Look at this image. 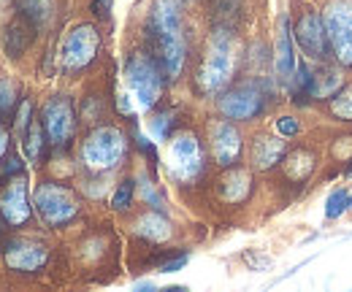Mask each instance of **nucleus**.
<instances>
[{
    "label": "nucleus",
    "mask_w": 352,
    "mask_h": 292,
    "mask_svg": "<svg viewBox=\"0 0 352 292\" xmlns=\"http://www.w3.org/2000/svg\"><path fill=\"white\" fill-rule=\"evenodd\" d=\"M146 38L152 43V54L160 63L166 79L176 82L187 57L182 33V0H155L146 19Z\"/></svg>",
    "instance_id": "nucleus-1"
},
{
    "label": "nucleus",
    "mask_w": 352,
    "mask_h": 292,
    "mask_svg": "<svg viewBox=\"0 0 352 292\" xmlns=\"http://www.w3.org/2000/svg\"><path fill=\"white\" fill-rule=\"evenodd\" d=\"M163 68L146 52H133L125 63V82L141 111H149L163 95Z\"/></svg>",
    "instance_id": "nucleus-2"
},
{
    "label": "nucleus",
    "mask_w": 352,
    "mask_h": 292,
    "mask_svg": "<svg viewBox=\"0 0 352 292\" xmlns=\"http://www.w3.org/2000/svg\"><path fill=\"white\" fill-rule=\"evenodd\" d=\"M128 157V135L120 127H95L82 144V163L89 170H111Z\"/></svg>",
    "instance_id": "nucleus-3"
},
{
    "label": "nucleus",
    "mask_w": 352,
    "mask_h": 292,
    "mask_svg": "<svg viewBox=\"0 0 352 292\" xmlns=\"http://www.w3.org/2000/svg\"><path fill=\"white\" fill-rule=\"evenodd\" d=\"M233 63H236V54H233L230 27H217L212 41H209V52H206V60L201 65V74H198L201 89L209 95L220 92L233 76Z\"/></svg>",
    "instance_id": "nucleus-4"
},
{
    "label": "nucleus",
    "mask_w": 352,
    "mask_h": 292,
    "mask_svg": "<svg viewBox=\"0 0 352 292\" xmlns=\"http://www.w3.org/2000/svg\"><path fill=\"white\" fill-rule=\"evenodd\" d=\"M33 206L38 211L41 222L49 227H63L79 216V198L71 187H63L57 181H41L33 192Z\"/></svg>",
    "instance_id": "nucleus-5"
},
{
    "label": "nucleus",
    "mask_w": 352,
    "mask_h": 292,
    "mask_svg": "<svg viewBox=\"0 0 352 292\" xmlns=\"http://www.w3.org/2000/svg\"><path fill=\"white\" fill-rule=\"evenodd\" d=\"M166 166L171 179L179 184H192L204 173V149L195 133H176L168 144Z\"/></svg>",
    "instance_id": "nucleus-6"
},
{
    "label": "nucleus",
    "mask_w": 352,
    "mask_h": 292,
    "mask_svg": "<svg viewBox=\"0 0 352 292\" xmlns=\"http://www.w3.org/2000/svg\"><path fill=\"white\" fill-rule=\"evenodd\" d=\"M100 52V33L95 25H76L68 30V36L63 38L60 46V68L65 74H79L85 71L89 63L98 57Z\"/></svg>",
    "instance_id": "nucleus-7"
},
{
    "label": "nucleus",
    "mask_w": 352,
    "mask_h": 292,
    "mask_svg": "<svg viewBox=\"0 0 352 292\" xmlns=\"http://www.w3.org/2000/svg\"><path fill=\"white\" fill-rule=\"evenodd\" d=\"M322 22L336 63L352 68V0H331L322 11Z\"/></svg>",
    "instance_id": "nucleus-8"
},
{
    "label": "nucleus",
    "mask_w": 352,
    "mask_h": 292,
    "mask_svg": "<svg viewBox=\"0 0 352 292\" xmlns=\"http://www.w3.org/2000/svg\"><path fill=\"white\" fill-rule=\"evenodd\" d=\"M41 125L52 146H68L76 133V114L68 95H52L41 106Z\"/></svg>",
    "instance_id": "nucleus-9"
},
{
    "label": "nucleus",
    "mask_w": 352,
    "mask_h": 292,
    "mask_svg": "<svg viewBox=\"0 0 352 292\" xmlns=\"http://www.w3.org/2000/svg\"><path fill=\"white\" fill-rule=\"evenodd\" d=\"M3 260L16 273H36V271L44 268L46 260H49V247L36 241V238L14 236V238L3 241Z\"/></svg>",
    "instance_id": "nucleus-10"
},
{
    "label": "nucleus",
    "mask_w": 352,
    "mask_h": 292,
    "mask_svg": "<svg viewBox=\"0 0 352 292\" xmlns=\"http://www.w3.org/2000/svg\"><path fill=\"white\" fill-rule=\"evenodd\" d=\"M263 109H265V98L255 84L233 87V89H228L220 98V114L225 120H233V122L255 120V117L263 114Z\"/></svg>",
    "instance_id": "nucleus-11"
},
{
    "label": "nucleus",
    "mask_w": 352,
    "mask_h": 292,
    "mask_svg": "<svg viewBox=\"0 0 352 292\" xmlns=\"http://www.w3.org/2000/svg\"><path fill=\"white\" fill-rule=\"evenodd\" d=\"M0 214L6 219V225L11 227H22L30 222L33 206H30V195H28V179L25 173L8 179V184L0 190Z\"/></svg>",
    "instance_id": "nucleus-12"
},
{
    "label": "nucleus",
    "mask_w": 352,
    "mask_h": 292,
    "mask_svg": "<svg viewBox=\"0 0 352 292\" xmlns=\"http://www.w3.org/2000/svg\"><path fill=\"white\" fill-rule=\"evenodd\" d=\"M296 41L309 60H322L331 52V41L325 33V22L317 11L307 8L296 22Z\"/></svg>",
    "instance_id": "nucleus-13"
},
{
    "label": "nucleus",
    "mask_w": 352,
    "mask_h": 292,
    "mask_svg": "<svg viewBox=\"0 0 352 292\" xmlns=\"http://www.w3.org/2000/svg\"><path fill=\"white\" fill-rule=\"evenodd\" d=\"M244 152V141L239 127L233 125V120H220L217 125L212 127V155L214 163L220 168H233L239 163Z\"/></svg>",
    "instance_id": "nucleus-14"
},
{
    "label": "nucleus",
    "mask_w": 352,
    "mask_h": 292,
    "mask_svg": "<svg viewBox=\"0 0 352 292\" xmlns=\"http://www.w3.org/2000/svg\"><path fill=\"white\" fill-rule=\"evenodd\" d=\"M276 74L279 79L290 82L296 76V68H298V60H296V46H293V27H290V16H282L279 19V30H276Z\"/></svg>",
    "instance_id": "nucleus-15"
},
{
    "label": "nucleus",
    "mask_w": 352,
    "mask_h": 292,
    "mask_svg": "<svg viewBox=\"0 0 352 292\" xmlns=\"http://www.w3.org/2000/svg\"><path fill=\"white\" fill-rule=\"evenodd\" d=\"M250 160H252V168L258 170H268L276 163L285 160V141L282 135H258L252 141V149H250Z\"/></svg>",
    "instance_id": "nucleus-16"
},
{
    "label": "nucleus",
    "mask_w": 352,
    "mask_h": 292,
    "mask_svg": "<svg viewBox=\"0 0 352 292\" xmlns=\"http://www.w3.org/2000/svg\"><path fill=\"white\" fill-rule=\"evenodd\" d=\"M36 25L33 22H28L22 14H16V19L6 27V54L8 57H22L28 49H30V43L36 38Z\"/></svg>",
    "instance_id": "nucleus-17"
},
{
    "label": "nucleus",
    "mask_w": 352,
    "mask_h": 292,
    "mask_svg": "<svg viewBox=\"0 0 352 292\" xmlns=\"http://www.w3.org/2000/svg\"><path fill=\"white\" fill-rule=\"evenodd\" d=\"M252 192V176L244 168H230L220 179V198L225 203H244Z\"/></svg>",
    "instance_id": "nucleus-18"
},
{
    "label": "nucleus",
    "mask_w": 352,
    "mask_h": 292,
    "mask_svg": "<svg viewBox=\"0 0 352 292\" xmlns=\"http://www.w3.org/2000/svg\"><path fill=\"white\" fill-rule=\"evenodd\" d=\"M135 233H138L141 238H146V241L160 244V241H168V238H171V222L166 219V214L160 209H152V211H146L144 216H138Z\"/></svg>",
    "instance_id": "nucleus-19"
},
{
    "label": "nucleus",
    "mask_w": 352,
    "mask_h": 292,
    "mask_svg": "<svg viewBox=\"0 0 352 292\" xmlns=\"http://www.w3.org/2000/svg\"><path fill=\"white\" fill-rule=\"evenodd\" d=\"M339 89H342V76L336 68H317L309 76L307 98H331Z\"/></svg>",
    "instance_id": "nucleus-20"
},
{
    "label": "nucleus",
    "mask_w": 352,
    "mask_h": 292,
    "mask_svg": "<svg viewBox=\"0 0 352 292\" xmlns=\"http://www.w3.org/2000/svg\"><path fill=\"white\" fill-rule=\"evenodd\" d=\"M22 138V152H25V160L28 163H38L41 160V155H44V146H46V130L41 125V120L36 122H30V125L25 127V133L19 135Z\"/></svg>",
    "instance_id": "nucleus-21"
},
{
    "label": "nucleus",
    "mask_w": 352,
    "mask_h": 292,
    "mask_svg": "<svg viewBox=\"0 0 352 292\" xmlns=\"http://www.w3.org/2000/svg\"><path fill=\"white\" fill-rule=\"evenodd\" d=\"M16 14H22L36 27H44L54 14V3L52 0H16Z\"/></svg>",
    "instance_id": "nucleus-22"
},
{
    "label": "nucleus",
    "mask_w": 352,
    "mask_h": 292,
    "mask_svg": "<svg viewBox=\"0 0 352 292\" xmlns=\"http://www.w3.org/2000/svg\"><path fill=\"white\" fill-rule=\"evenodd\" d=\"M314 163H317L314 152H309V149H296V152H290V155L285 157V170H287V176H290L293 181H304L309 173L314 170Z\"/></svg>",
    "instance_id": "nucleus-23"
},
{
    "label": "nucleus",
    "mask_w": 352,
    "mask_h": 292,
    "mask_svg": "<svg viewBox=\"0 0 352 292\" xmlns=\"http://www.w3.org/2000/svg\"><path fill=\"white\" fill-rule=\"evenodd\" d=\"M331 111H333V117L352 122V84L342 87L336 95H331Z\"/></svg>",
    "instance_id": "nucleus-24"
},
{
    "label": "nucleus",
    "mask_w": 352,
    "mask_h": 292,
    "mask_svg": "<svg viewBox=\"0 0 352 292\" xmlns=\"http://www.w3.org/2000/svg\"><path fill=\"white\" fill-rule=\"evenodd\" d=\"M14 109H16V87L11 79L0 76V122L8 120L14 114Z\"/></svg>",
    "instance_id": "nucleus-25"
},
{
    "label": "nucleus",
    "mask_w": 352,
    "mask_h": 292,
    "mask_svg": "<svg viewBox=\"0 0 352 292\" xmlns=\"http://www.w3.org/2000/svg\"><path fill=\"white\" fill-rule=\"evenodd\" d=\"M133 195H135V181L125 179L117 184V190L111 192V209L114 211H128L133 206Z\"/></svg>",
    "instance_id": "nucleus-26"
},
{
    "label": "nucleus",
    "mask_w": 352,
    "mask_h": 292,
    "mask_svg": "<svg viewBox=\"0 0 352 292\" xmlns=\"http://www.w3.org/2000/svg\"><path fill=\"white\" fill-rule=\"evenodd\" d=\"M347 209H350V192H347L344 187L333 190V192L328 195V201H325V216H328V219H339Z\"/></svg>",
    "instance_id": "nucleus-27"
},
{
    "label": "nucleus",
    "mask_w": 352,
    "mask_h": 292,
    "mask_svg": "<svg viewBox=\"0 0 352 292\" xmlns=\"http://www.w3.org/2000/svg\"><path fill=\"white\" fill-rule=\"evenodd\" d=\"M241 8V0H214V19L220 27H230V16H236Z\"/></svg>",
    "instance_id": "nucleus-28"
},
{
    "label": "nucleus",
    "mask_w": 352,
    "mask_h": 292,
    "mask_svg": "<svg viewBox=\"0 0 352 292\" xmlns=\"http://www.w3.org/2000/svg\"><path fill=\"white\" fill-rule=\"evenodd\" d=\"M19 173H25V160L16 155V152H6V157L0 160V179H14V176H19Z\"/></svg>",
    "instance_id": "nucleus-29"
},
{
    "label": "nucleus",
    "mask_w": 352,
    "mask_h": 292,
    "mask_svg": "<svg viewBox=\"0 0 352 292\" xmlns=\"http://www.w3.org/2000/svg\"><path fill=\"white\" fill-rule=\"evenodd\" d=\"M171 125H174V114L171 111H160L155 120H152V135L157 141H166L171 135Z\"/></svg>",
    "instance_id": "nucleus-30"
},
{
    "label": "nucleus",
    "mask_w": 352,
    "mask_h": 292,
    "mask_svg": "<svg viewBox=\"0 0 352 292\" xmlns=\"http://www.w3.org/2000/svg\"><path fill=\"white\" fill-rule=\"evenodd\" d=\"M33 122V103L25 98L22 103H19V109H16V122H14V133L16 135H22L25 133V127Z\"/></svg>",
    "instance_id": "nucleus-31"
},
{
    "label": "nucleus",
    "mask_w": 352,
    "mask_h": 292,
    "mask_svg": "<svg viewBox=\"0 0 352 292\" xmlns=\"http://www.w3.org/2000/svg\"><path fill=\"white\" fill-rule=\"evenodd\" d=\"M276 130H279L282 138H293V135L301 133V122H298L296 117H279V120H276Z\"/></svg>",
    "instance_id": "nucleus-32"
},
{
    "label": "nucleus",
    "mask_w": 352,
    "mask_h": 292,
    "mask_svg": "<svg viewBox=\"0 0 352 292\" xmlns=\"http://www.w3.org/2000/svg\"><path fill=\"white\" fill-rule=\"evenodd\" d=\"M187 260H190V254H187V251H179L176 257L160 262V273H176V271H182V268L187 265Z\"/></svg>",
    "instance_id": "nucleus-33"
},
{
    "label": "nucleus",
    "mask_w": 352,
    "mask_h": 292,
    "mask_svg": "<svg viewBox=\"0 0 352 292\" xmlns=\"http://www.w3.org/2000/svg\"><path fill=\"white\" fill-rule=\"evenodd\" d=\"M135 144H138V149L152 160V166H157V149H155V144H152L146 135H141V133H135Z\"/></svg>",
    "instance_id": "nucleus-34"
},
{
    "label": "nucleus",
    "mask_w": 352,
    "mask_h": 292,
    "mask_svg": "<svg viewBox=\"0 0 352 292\" xmlns=\"http://www.w3.org/2000/svg\"><path fill=\"white\" fill-rule=\"evenodd\" d=\"M144 201L152 206V209H163V198L155 192V187L149 181H144Z\"/></svg>",
    "instance_id": "nucleus-35"
},
{
    "label": "nucleus",
    "mask_w": 352,
    "mask_h": 292,
    "mask_svg": "<svg viewBox=\"0 0 352 292\" xmlns=\"http://www.w3.org/2000/svg\"><path fill=\"white\" fill-rule=\"evenodd\" d=\"M111 5H114V0H92V14L100 16V19H109Z\"/></svg>",
    "instance_id": "nucleus-36"
},
{
    "label": "nucleus",
    "mask_w": 352,
    "mask_h": 292,
    "mask_svg": "<svg viewBox=\"0 0 352 292\" xmlns=\"http://www.w3.org/2000/svg\"><path fill=\"white\" fill-rule=\"evenodd\" d=\"M8 149H11V133L0 125V160L6 157V152H8Z\"/></svg>",
    "instance_id": "nucleus-37"
},
{
    "label": "nucleus",
    "mask_w": 352,
    "mask_h": 292,
    "mask_svg": "<svg viewBox=\"0 0 352 292\" xmlns=\"http://www.w3.org/2000/svg\"><path fill=\"white\" fill-rule=\"evenodd\" d=\"M3 222H6V219H3V214H0V227H3Z\"/></svg>",
    "instance_id": "nucleus-38"
}]
</instances>
